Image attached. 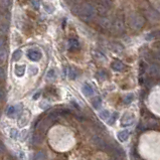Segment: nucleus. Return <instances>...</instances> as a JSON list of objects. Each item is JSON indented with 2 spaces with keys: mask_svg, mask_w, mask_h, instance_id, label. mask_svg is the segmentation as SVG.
I'll return each instance as SVG.
<instances>
[{
  "mask_svg": "<svg viewBox=\"0 0 160 160\" xmlns=\"http://www.w3.org/2000/svg\"><path fill=\"white\" fill-rule=\"evenodd\" d=\"M5 98V92L2 88H0V101Z\"/></svg>",
  "mask_w": 160,
  "mask_h": 160,
  "instance_id": "c85d7f7f",
  "label": "nucleus"
},
{
  "mask_svg": "<svg viewBox=\"0 0 160 160\" xmlns=\"http://www.w3.org/2000/svg\"><path fill=\"white\" fill-rule=\"evenodd\" d=\"M68 48L70 50H76L80 48V41L77 38H71L68 39Z\"/></svg>",
  "mask_w": 160,
  "mask_h": 160,
  "instance_id": "1a4fd4ad",
  "label": "nucleus"
},
{
  "mask_svg": "<svg viewBox=\"0 0 160 160\" xmlns=\"http://www.w3.org/2000/svg\"><path fill=\"white\" fill-rule=\"evenodd\" d=\"M27 58L30 61L38 62L42 58V53L38 50H29L27 51Z\"/></svg>",
  "mask_w": 160,
  "mask_h": 160,
  "instance_id": "423d86ee",
  "label": "nucleus"
},
{
  "mask_svg": "<svg viewBox=\"0 0 160 160\" xmlns=\"http://www.w3.org/2000/svg\"><path fill=\"white\" fill-rule=\"evenodd\" d=\"M10 4L9 0H0V11L2 13H5L6 10L8 9V6Z\"/></svg>",
  "mask_w": 160,
  "mask_h": 160,
  "instance_id": "f8f14e48",
  "label": "nucleus"
},
{
  "mask_svg": "<svg viewBox=\"0 0 160 160\" xmlns=\"http://www.w3.org/2000/svg\"><path fill=\"white\" fill-rule=\"evenodd\" d=\"M10 136L12 137L13 139H17L18 137V132H17L16 129H11L10 130Z\"/></svg>",
  "mask_w": 160,
  "mask_h": 160,
  "instance_id": "a878e982",
  "label": "nucleus"
},
{
  "mask_svg": "<svg viewBox=\"0 0 160 160\" xmlns=\"http://www.w3.org/2000/svg\"><path fill=\"white\" fill-rule=\"evenodd\" d=\"M100 117L104 120H109L110 119V112L108 110H103L101 113H100Z\"/></svg>",
  "mask_w": 160,
  "mask_h": 160,
  "instance_id": "412c9836",
  "label": "nucleus"
},
{
  "mask_svg": "<svg viewBox=\"0 0 160 160\" xmlns=\"http://www.w3.org/2000/svg\"><path fill=\"white\" fill-rule=\"evenodd\" d=\"M38 73V68L36 67H30L29 68V74H30V75L35 76Z\"/></svg>",
  "mask_w": 160,
  "mask_h": 160,
  "instance_id": "393cba45",
  "label": "nucleus"
},
{
  "mask_svg": "<svg viewBox=\"0 0 160 160\" xmlns=\"http://www.w3.org/2000/svg\"><path fill=\"white\" fill-rule=\"evenodd\" d=\"M82 92L84 93L85 96L91 97L94 95L95 91H94V88L92 87V86H91L90 84H88V83H86V84L83 85V87H82Z\"/></svg>",
  "mask_w": 160,
  "mask_h": 160,
  "instance_id": "6e6552de",
  "label": "nucleus"
},
{
  "mask_svg": "<svg viewBox=\"0 0 160 160\" xmlns=\"http://www.w3.org/2000/svg\"><path fill=\"white\" fill-rule=\"evenodd\" d=\"M4 150H5V147H4L3 143H1V142H0V153H3Z\"/></svg>",
  "mask_w": 160,
  "mask_h": 160,
  "instance_id": "7c9ffc66",
  "label": "nucleus"
},
{
  "mask_svg": "<svg viewBox=\"0 0 160 160\" xmlns=\"http://www.w3.org/2000/svg\"><path fill=\"white\" fill-rule=\"evenodd\" d=\"M41 137L39 136V134L35 133L32 136V144L34 145V146H38V145L41 143Z\"/></svg>",
  "mask_w": 160,
  "mask_h": 160,
  "instance_id": "f3484780",
  "label": "nucleus"
},
{
  "mask_svg": "<svg viewBox=\"0 0 160 160\" xmlns=\"http://www.w3.org/2000/svg\"><path fill=\"white\" fill-rule=\"evenodd\" d=\"M117 117H118V113H115V114H114V115L112 116L111 120H109V124H110V125H112V124H114V123H115Z\"/></svg>",
  "mask_w": 160,
  "mask_h": 160,
  "instance_id": "cd10ccee",
  "label": "nucleus"
},
{
  "mask_svg": "<svg viewBox=\"0 0 160 160\" xmlns=\"http://www.w3.org/2000/svg\"><path fill=\"white\" fill-rule=\"evenodd\" d=\"M32 5H34V7L35 8H38V0H32Z\"/></svg>",
  "mask_w": 160,
  "mask_h": 160,
  "instance_id": "c756f323",
  "label": "nucleus"
},
{
  "mask_svg": "<svg viewBox=\"0 0 160 160\" xmlns=\"http://www.w3.org/2000/svg\"><path fill=\"white\" fill-rule=\"evenodd\" d=\"M112 68H113V70L117 71V72H122V71L125 68V65L123 64V62H121L116 61V62H114L112 64Z\"/></svg>",
  "mask_w": 160,
  "mask_h": 160,
  "instance_id": "9b49d317",
  "label": "nucleus"
},
{
  "mask_svg": "<svg viewBox=\"0 0 160 160\" xmlns=\"http://www.w3.org/2000/svg\"><path fill=\"white\" fill-rule=\"evenodd\" d=\"M144 22H145L144 18L141 15H139V14L134 13L130 15L129 23H130V26L132 27L133 29H135V30L141 29L144 25Z\"/></svg>",
  "mask_w": 160,
  "mask_h": 160,
  "instance_id": "f03ea898",
  "label": "nucleus"
},
{
  "mask_svg": "<svg viewBox=\"0 0 160 160\" xmlns=\"http://www.w3.org/2000/svg\"><path fill=\"white\" fill-rule=\"evenodd\" d=\"M16 113H17V107H15V106H10V107H8L7 108V110H6V115L8 117H14L16 115Z\"/></svg>",
  "mask_w": 160,
  "mask_h": 160,
  "instance_id": "2eb2a0df",
  "label": "nucleus"
},
{
  "mask_svg": "<svg viewBox=\"0 0 160 160\" xmlns=\"http://www.w3.org/2000/svg\"><path fill=\"white\" fill-rule=\"evenodd\" d=\"M4 42H5L4 38H0V48H1V47H3Z\"/></svg>",
  "mask_w": 160,
  "mask_h": 160,
  "instance_id": "473e14b6",
  "label": "nucleus"
},
{
  "mask_svg": "<svg viewBox=\"0 0 160 160\" xmlns=\"http://www.w3.org/2000/svg\"><path fill=\"white\" fill-rule=\"evenodd\" d=\"M56 71L53 70V68H51V70H50L47 72V80H55L56 79Z\"/></svg>",
  "mask_w": 160,
  "mask_h": 160,
  "instance_id": "4be33fe9",
  "label": "nucleus"
},
{
  "mask_svg": "<svg viewBox=\"0 0 160 160\" xmlns=\"http://www.w3.org/2000/svg\"><path fill=\"white\" fill-rule=\"evenodd\" d=\"M150 75L151 76H155L157 77L159 75V68L157 65H151L150 68Z\"/></svg>",
  "mask_w": 160,
  "mask_h": 160,
  "instance_id": "6ab92c4d",
  "label": "nucleus"
},
{
  "mask_svg": "<svg viewBox=\"0 0 160 160\" xmlns=\"http://www.w3.org/2000/svg\"><path fill=\"white\" fill-rule=\"evenodd\" d=\"M99 23H100V25H101L102 27H104V28H110L111 20H110L109 18H107V17H102V18L100 19Z\"/></svg>",
  "mask_w": 160,
  "mask_h": 160,
  "instance_id": "4468645a",
  "label": "nucleus"
},
{
  "mask_svg": "<svg viewBox=\"0 0 160 160\" xmlns=\"http://www.w3.org/2000/svg\"><path fill=\"white\" fill-rule=\"evenodd\" d=\"M5 76H6V73H5L4 68L0 67V81H1V80H4Z\"/></svg>",
  "mask_w": 160,
  "mask_h": 160,
  "instance_id": "bb28decb",
  "label": "nucleus"
},
{
  "mask_svg": "<svg viewBox=\"0 0 160 160\" xmlns=\"http://www.w3.org/2000/svg\"><path fill=\"white\" fill-rule=\"evenodd\" d=\"M111 0H99L98 5H97L96 11H98L100 15H106L108 13V11L111 8Z\"/></svg>",
  "mask_w": 160,
  "mask_h": 160,
  "instance_id": "20e7f679",
  "label": "nucleus"
},
{
  "mask_svg": "<svg viewBox=\"0 0 160 160\" xmlns=\"http://www.w3.org/2000/svg\"><path fill=\"white\" fill-rule=\"evenodd\" d=\"M73 13L77 14L80 19L85 22H89L96 15V7L92 3H77L72 8Z\"/></svg>",
  "mask_w": 160,
  "mask_h": 160,
  "instance_id": "f257e3e1",
  "label": "nucleus"
},
{
  "mask_svg": "<svg viewBox=\"0 0 160 160\" xmlns=\"http://www.w3.org/2000/svg\"><path fill=\"white\" fill-rule=\"evenodd\" d=\"M21 56H22V51L20 50H17L12 53V59L13 61H18V59H21Z\"/></svg>",
  "mask_w": 160,
  "mask_h": 160,
  "instance_id": "a211bd4d",
  "label": "nucleus"
},
{
  "mask_svg": "<svg viewBox=\"0 0 160 160\" xmlns=\"http://www.w3.org/2000/svg\"><path fill=\"white\" fill-rule=\"evenodd\" d=\"M92 104H93V106H94V108H95V109H99V108L101 107V105H102L101 99H100V98H95V99L93 100Z\"/></svg>",
  "mask_w": 160,
  "mask_h": 160,
  "instance_id": "5701e85b",
  "label": "nucleus"
},
{
  "mask_svg": "<svg viewBox=\"0 0 160 160\" xmlns=\"http://www.w3.org/2000/svg\"><path fill=\"white\" fill-rule=\"evenodd\" d=\"M133 99H134L133 94H129V95L124 97V103L125 104H130V103L133 101Z\"/></svg>",
  "mask_w": 160,
  "mask_h": 160,
  "instance_id": "b1692460",
  "label": "nucleus"
},
{
  "mask_svg": "<svg viewBox=\"0 0 160 160\" xmlns=\"http://www.w3.org/2000/svg\"><path fill=\"white\" fill-rule=\"evenodd\" d=\"M33 160H45V153L44 151H38V153L35 154Z\"/></svg>",
  "mask_w": 160,
  "mask_h": 160,
  "instance_id": "aec40b11",
  "label": "nucleus"
},
{
  "mask_svg": "<svg viewBox=\"0 0 160 160\" xmlns=\"http://www.w3.org/2000/svg\"><path fill=\"white\" fill-rule=\"evenodd\" d=\"M110 28L112 29L113 32L116 33H121L124 31L125 29V24H124V20L121 16H116L113 20H111V25Z\"/></svg>",
  "mask_w": 160,
  "mask_h": 160,
  "instance_id": "7ed1b4c3",
  "label": "nucleus"
},
{
  "mask_svg": "<svg viewBox=\"0 0 160 160\" xmlns=\"http://www.w3.org/2000/svg\"><path fill=\"white\" fill-rule=\"evenodd\" d=\"M130 136V132L128 130H123V131H119L118 134H117V137H118L119 141L124 142L129 138Z\"/></svg>",
  "mask_w": 160,
  "mask_h": 160,
  "instance_id": "9d476101",
  "label": "nucleus"
},
{
  "mask_svg": "<svg viewBox=\"0 0 160 160\" xmlns=\"http://www.w3.org/2000/svg\"><path fill=\"white\" fill-rule=\"evenodd\" d=\"M94 141H95V143L98 145V147L101 148V149L105 150V151L106 150H111V147L107 144V142H106L103 138H101L100 136H96Z\"/></svg>",
  "mask_w": 160,
  "mask_h": 160,
  "instance_id": "0eeeda50",
  "label": "nucleus"
},
{
  "mask_svg": "<svg viewBox=\"0 0 160 160\" xmlns=\"http://www.w3.org/2000/svg\"><path fill=\"white\" fill-rule=\"evenodd\" d=\"M14 73L17 77H22L25 74V65H16L14 68Z\"/></svg>",
  "mask_w": 160,
  "mask_h": 160,
  "instance_id": "ddd939ff",
  "label": "nucleus"
},
{
  "mask_svg": "<svg viewBox=\"0 0 160 160\" xmlns=\"http://www.w3.org/2000/svg\"><path fill=\"white\" fill-rule=\"evenodd\" d=\"M134 122H135V116H134L133 114L126 113V114H124L121 118V125L123 127L132 126L134 124Z\"/></svg>",
  "mask_w": 160,
  "mask_h": 160,
  "instance_id": "39448f33",
  "label": "nucleus"
},
{
  "mask_svg": "<svg viewBox=\"0 0 160 160\" xmlns=\"http://www.w3.org/2000/svg\"><path fill=\"white\" fill-rule=\"evenodd\" d=\"M7 59V51L4 47L0 48V62H4Z\"/></svg>",
  "mask_w": 160,
  "mask_h": 160,
  "instance_id": "dca6fc26",
  "label": "nucleus"
},
{
  "mask_svg": "<svg viewBox=\"0 0 160 160\" xmlns=\"http://www.w3.org/2000/svg\"><path fill=\"white\" fill-rule=\"evenodd\" d=\"M68 3H71V4H73V5L79 3V0H68Z\"/></svg>",
  "mask_w": 160,
  "mask_h": 160,
  "instance_id": "2f4dec72",
  "label": "nucleus"
}]
</instances>
